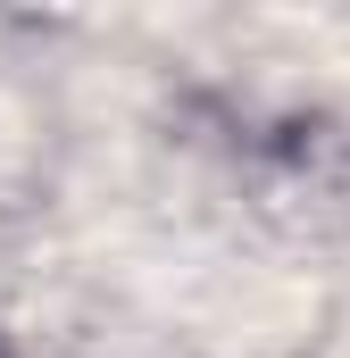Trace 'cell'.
Wrapping results in <instances>:
<instances>
[]
</instances>
